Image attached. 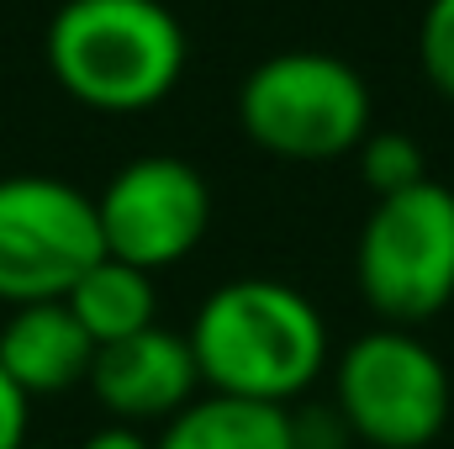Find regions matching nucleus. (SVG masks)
I'll list each match as a JSON object with an SVG mask.
<instances>
[{"mask_svg": "<svg viewBox=\"0 0 454 449\" xmlns=\"http://www.w3.org/2000/svg\"><path fill=\"white\" fill-rule=\"evenodd\" d=\"M191 354L207 391L291 407L328 370L323 312L275 275H243L217 286L191 323Z\"/></svg>", "mask_w": 454, "mask_h": 449, "instance_id": "f257e3e1", "label": "nucleus"}, {"mask_svg": "<svg viewBox=\"0 0 454 449\" xmlns=\"http://www.w3.org/2000/svg\"><path fill=\"white\" fill-rule=\"evenodd\" d=\"M48 69L90 112H148L185 75V27L164 0H64L48 21Z\"/></svg>", "mask_w": 454, "mask_h": 449, "instance_id": "f03ea898", "label": "nucleus"}, {"mask_svg": "<svg viewBox=\"0 0 454 449\" xmlns=\"http://www.w3.org/2000/svg\"><path fill=\"white\" fill-rule=\"evenodd\" d=\"M238 122L275 159L328 164L364 143L370 85L333 53L291 48L248 69V80L238 85Z\"/></svg>", "mask_w": 454, "mask_h": 449, "instance_id": "7ed1b4c3", "label": "nucleus"}, {"mask_svg": "<svg viewBox=\"0 0 454 449\" xmlns=\"http://www.w3.org/2000/svg\"><path fill=\"white\" fill-rule=\"evenodd\" d=\"M354 280L375 318L418 328L454 302V191L418 180L380 196L354 243Z\"/></svg>", "mask_w": 454, "mask_h": 449, "instance_id": "20e7f679", "label": "nucleus"}, {"mask_svg": "<svg viewBox=\"0 0 454 449\" xmlns=\"http://www.w3.org/2000/svg\"><path fill=\"white\" fill-rule=\"evenodd\" d=\"M450 370L412 328H370L333 365V407L370 449H423L450 423Z\"/></svg>", "mask_w": 454, "mask_h": 449, "instance_id": "39448f33", "label": "nucleus"}, {"mask_svg": "<svg viewBox=\"0 0 454 449\" xmlns=\"http://www.w3.org/2000/svg\"><path fill=\"white\" fill-rule=\"evenodd\" d=\"M96 196L53 175L0 180V302H59L101 259Z\"/></svg>", "mask_w": 454, "mask_h": 449, "instance_id": "423d86ee", "label": "nucleus"}, {"mask_svg": "<svg viewBox=\"0 0 454 449\" xmlns=\"http://www.w3.org/2000/svg\"><path fill=\"white\" fill-rule=\"evenodd\" d=\"M101 248L148 275L180 264L212 227V185L196 164L175 154H148L121 164L96 196Z\"/></svg>", "mask_w": 454, "mask_h": 449, "instance_id": "0eeeda50", "label": "nucleus"}, {"mask_svg": "<svg viewBox=\"0 0 454 449\" xmlns=\"http://www.w3.org/2000/svg\"><path fill=\"white\" fill-rule=\"evenodd\" d=\"M85 386L112 413V423H169L201 391V370L191 338L153 323L143 334L101 343Z\"/></svg>", "mask_w": 454, "mask_h": 449, "instance_id": "6e6552de", "label": "nucleus"}, {"mask_svg": "<svg viewBox=\"0 0 454 449\" xmlns=\"http://www.w3.org/2000/svg\"><path fill=\"white\" fill-rule=\"evenodd\" d=\"M96 338L80 328L69 302H27L11 307V323L0 328V370L21 386V397H59L80 381H90Z\"/></svg>", "mask_w": 454, "mask_h": 449, "instance_id": "1a4fd4ad", "label": "nucleus"}, {"mask_svg": "<svg viewBox=\"0 0 454 449\" xmlns=\"http://www.w3.org/2000/svg\"><path fill=\"white\" fill-rule=\"evenodd\" d=\"M153 449H296V439H291V407L207 391V397H191L164 423V434L153 439Z\"/></svg>", "mask_w": 454, "mask_h": 449, "instance_id": "9d476101", "label": "nucleus"}, {"mask_svg": "<svg viewBox=\"0 0 454 449\" xmlns=\"http://www.w3.org/2000/svg\"><path fill=\"white\" fill-rule=\"evenodd\" d=\"M64 302L80 318V328L96 338V349L159 323V286H153V275L137 270V264H127V259H112V254H101L69 286Z\"/></svg>", "mask_w": 454, "mask_h": 449, "instance_id": "9b49d317", "label": "nucleus"}, {"mask_svg": "<svg viewBox=\"0 0 454 449\" xmlns=\"http://www.w3.org/2000/svg\"><path fill=\"white\" fill-rule=\"evenodd\" d=\"M354 159H359V180H364V191H370L375 201H380V196H396V191H407V185H418V180H428L418 138H407V132H396V127L364 132V143L354 148Z\"/></svg>", "mask_w": 454, "mask_h": 449, "instance_id": "f8f14e48", "label": "nucleus"}, {"mask_svg": "<svg viewBox=\"0 0 454 449\" xmlns=\"http://www.w3.org/2000/svg\"><path fill=\"white\" fill-rule=\"evenodd\" d=\"M418 59L439 96L454 101V0H428L418 27Z\"/></svg>", "mask_w": 454, "mask_h": 449, "instance_id": "ddd939ff", "label": "nucleus"}, {"mask_svg": "<svg viewBox=\"0 0 454 449\" xmlns=\"http://www.w3.org/2000/svg\"><path fill=\"white\" fill-rule=\"evenodd\" d=\"M291 439L296 449H343L354 434L339 407H291Z\"/></svg>", "mask_w": 454, "mask_h": 449, "instance_id": "4468645a", "label": "nucleus"}, {"mask_svg": "<svg viewBox=\"0 0 454 449\" xmlns=\"http://www.w3.org/2000/svg\"><path fill=\"white\" fill-rule=\"evenodd\" d=\"M27 418H32V402H27L21 386L0 370V449H21L27 445Z\"/></svg>", "mask_w": 454, "mask_h": 449, "instance_id": "2eb2a0df", "label": "nucleus"}, {"mask_svg": "<svg viewBox=\"0 0 454 449\" xmlns=\"http://www.w3.org/2000/svg\"><path fill=\"white\" fill-rule=\"evenodd\" d=\"M80 449H153V439H148L137 423H106V429L85 434Z\"/></svg>", "mask_w": 454, "mask_h": 449, "instance_id": "dca6fc26", "label": "nucleus"}, {"mask_svg": "<svg viewBox=\"0 0 454 449\" xmlns=\"http://www.w3.org/2000/svg\"><path fill=\"white\" fill-rule=\"evenodd\" d=\"M21 449H43V445H21Z\"/></svg>", "mask_w": 454, "mask_h": 449, "instance_id": "f3484780", "label": "nucleus"}]
</instances>
